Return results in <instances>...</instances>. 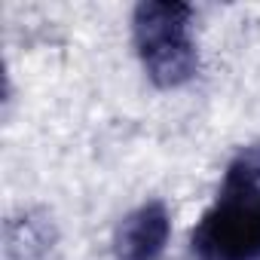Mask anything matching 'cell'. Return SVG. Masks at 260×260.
<instances>
[{"instance_id":"obj_1","label":"cell","mask_w":260,"mask_h":260,"mask_svg":"<svg viewBox=\"0 0 260 260\" xmlns=\"http://www.w3.org/2000/svg\"><path fill=\"white\" fill-rule=\"evenodd\" d=\"M199 260H260V162L239 156L190 236Z\"/></svg>"},{"instance_id":"obj_2","label":"cell","mask_w":260,"mask_h":260,"mask_svg":"<svg viewBox=\"0 0 260 260\" xmlns=\"http://www.w3.org/2000/svg\"><path fill=\"white\" fill-rule=\"evenodd\" d=\"M193 7L175 0H147L135 7L132 37L138 58L159 89H178L199 71L196 43L190 37Z\"/></svg>"},{"instance_id":"obj_3","label":"cell","mask_w":260,"mask_h":260,"mask_svg":"<svg viewBox=\"0 0 260 260\" xmlns=\"http://www.w3.org/2000/svg\"><path fill=\"white\" fill-rule=\"evenodd\" d=\"M172 236V217L162 202H144L125 214L113 236L116 260H159Z\"/></svg>"},{"instance_id":"obj_4","label":"cell","mask_w":260,"mask_h":260,"mask_svg":"<svg viewBox=\"0 0 260 260\" xmlns=\"http://www.w3.org/2000/svg\"><path fill=\"white\" fill-rule=\"evenodd\" d=\"M52 242L46 220H34L31 214L13 217L7 223V254L16 260H31L40 251H46Z\"/></svg>"}]
</instances>
